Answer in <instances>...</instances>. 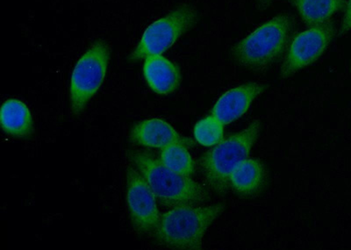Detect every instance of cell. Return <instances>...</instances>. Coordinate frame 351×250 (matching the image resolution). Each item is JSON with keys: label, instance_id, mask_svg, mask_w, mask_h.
<instances>
[{"label": "cell", "instance_id": "6da1fadb", "mask_svg": "<svg viewBox=\"0 0 351 250\" xmlns=\"http://www.w3.org/2000/svg\"><path fill=\"white\" fill-rule=\"evenodd\" d=\"M128 158L162 205L173 208L196 206L208 199V192L199 183L190 177L174 173L152 155L130 151Z\"/></svg>", "mask_w": 351, "mask_h": 250}, {"label": "cell", "instance_id": "7a4b0ae2", "mask_svg": "<svg viewBox=\"0 0 351 250\" xmlns=\"http://www.w3.org/2000/svg\"><path fill=\"white\" fill-rule=\"evenodd\" d=\"M224 209L223 204L203 208L193 205L174 208L160 214L155 230L156 238L170 249H202L206 230Z\"/></svg>", "mask_w": 351, "mask_h": 250}, {"label": "cell", "instance_id": "3957f363", "mask_svg": "<svg viewBox=\"0 0 351 250\" xmlns=\"http://www.w3.org/2000/svg\"><path fill=\"white\" fill-rule=\"evenodd\" d=\"M293 21L287 14L272 18L231 49L234 61L249 70H263L280 58L287 49Z\"/></svg>", "mask_w": 351, "mask_h": 250}, {"label": "cell", "instance_id": "277c9868", "mask_svg": "<svg viewBox=\"0 0 351 250\" xmlns=\"http://www.w3.org/2000/svg\"><path fill=\"white\" fill-rule=\"evenodd\" d=\"M262 125L254 121L245 129L222 139L215 148L204 154L199 164L210 186L223 193L230 186L233 171L247 159L254 143L258 140Z\"/></svg>", "mask_w": 351, "mask_h": 250}, {"label": "cell", "instance_id": "5b68a950", "mask_svg": "<svg viewBox=\"0 0 351 250\" xmlns=\"http://www.w3.org/2000/svg\"><path fill=\"white\" fill-rule=\"evenodd\" d=\"M110 50L103 40H98L78 61L71 81V108L74 114H80L88 102L98 92L104 81L109 62Z\"/></svg>", "mask_w": 351, "mask_h": 250}, {"label": "cell", "instance_id": "8992f818", "mask_svg": "<svg viewBox=\"0 0 351 250\" xmlns=\"http://www.w3.org/2000/svg\"><path fill=\"white\" fill-rule=\"evenodd\" d=\"M197 18V12L192 6L182 5L175 9L147 28L130 58L138 61L150 55H162L195 24Z\"/></svg>", "mask_w": 351, "mask_h": 250}, {"label": "cell", "instance_id": "52a82bcc", "mask_svg": "<svg viewBox=\"0 0 351 250\" xmlns=\"http://www.w3.org/2000/svg\"><path fill=\"white\" fill-rule=\"evenodd\" d=\"M335 33L333 24L327 23L313 27L297 36L282 65V77L293 76L298 71L317 61L327 49Z\"/></svg>", "mask_w": 351, "mask_h": 250}, {"label": "cell", "instance_id": "ba28073f", "mask_svg": "<svg viewBox=\"0 0 351 250\" xmlns=\"http://www.w3.org/2000/svg\"><path fill=\"white\" fill-rule=\"evenodd\" d=\"M156 197L142 175L133 167L127 170V202L132 224L140 234L155 232L160 214Z\"/></svg>", "mask_w": 351, "mask_h": 250}, {"label": "cell", "instance_id": "9c48e42d", "mask_svg": "<svg viewBox=\"0 0 351 250\" xmlns=\"http://www.w3.org/2000/svg\"><path fill=\"white\" fill-rule=\"evenodd\" d=\"M267 89L265 84L250 82L231 89L219 99L212 115L223 125L236 121L249 110L258 97Z\"/></svg>", "mask_w": 351, "mask_h": 250}, {"label": "cell", "instance_id": "30bf717a", "mask_svg": "<svg viewBox=\"0 0 351 250\" xmlns=\"http://www.w3.org/2000/svg\"><path fill=\"white\" fill-rule=\"evenodd\" d=\"M132 142L153 149H164L174 143L186 147L193 145L191 140L181 136L173 127L159 118L144 120L134 125L130 133Z\"/></svg>", "mask_w": 351, "mask_h": 250}, {"label": "cell", "instance_id": "8fae6325", "mask_svg": "<svg viewBox=\"0 0 351 250\" xmlns=\"http://www.w3.org/2000/svg\"><path fill=\"white\" fill-rule=\"evenodd\" d=\"M143 73L150 88L158 95H171L181 83L180 68L161 55L146 58Z\"/></svg>", "mask_w": 351, "mask_h": 250}, {"label": "cell", "instance_id": "7c38bea8", "mask_svg": "<svg viewBox=\"0 0 351 250\" xmlns=\"http://www.w3.org/2000/svg\"><path fill=\"white\" fill-rule=\"evenodd\" d=\"M268 182L267 171L261 162L246 159L231 174L230 186L241 197H256L265 189Z\"/></svg>", "mask_w": 351, "mask_h": 250}, {"label": "cell", "instance_id": "4fadbf2b", "mask_svg": "<svg viewBox=\"0 0 351 250\" xmlns=\"http://www.w3.org/2000/svg\"><path fill=\"white\" fill-rule=\"evenodd\" d=\"M0 121L3 130L16 138H29L34 134L32 115L23 102L9 99L2 105Z\"/></svg>", "mask_w": 351, "mask_h": 250}, {"label": "cell", "instance_id": "5bb4252c", "mask_svg": "<svg viewBox=\"0 0 351 250\" xmlns=\"http://www.w3.org/2000/svg\"><path fill=\"white\" fill-rule=\"evenodd\" d=\"M309 27L327 23L335 12L346 5V0H289Z\"/></svg>", "mask_w": 351, "mask_h": 250}, {"label": "cell", "instance_id": "9a60e30c", "mask_svg": "<svg viewBox=\"0 0 351 250\" xmlns=\"http://www.w3.org/2000/svg\"><path fill=\"white\" fill-rule=\"evenodd\" d=\"M160 159L166 167L174 173L191 177L194 173L195 164L188 152L187 147L180 143L169 145L162 149Z\"/></svg>", "mask_w": 351, "mask_h": 250}, {"label": "cell", "instance_id": "2e32d148", "mask_svg": "<svg viewBox=\"0 0 351 250\" xmlns=\"http://www.w3.org/2000/svg\"><path fill=\"white\" fill-rule=\"evenodd\" d=\"M224 125L214 115L199 121L194 127V136L199 145L205 147L217 145L223 139Z\"/></svg>", "mask_w": 351, "mask_h": 250}, {"label": "cell", "instance_id": "e0dca14e", "mask_svg": "<svg viewBox=\"0 0 351 250\" xmlns=\"http://www.w3.org/2000/svg\"><path fill=\"white\" fill-rule=\"evenodd\" d=\"M351 29V0L348 1L346 14H344L343 23L340 29V34H344Z\"/></svg>", "mask_w": 351, "mask_h": 250}, {"label": "cell", "instance_id": "ac0fdd59", "mask_svg": "<svg viewBox=\"0 0 351 250\" xmlns=\"http://www.w3.org/2000/svg\"><path fill=\"white\" fill-rule=\"evenodd\" d=\"M272 0H256V2H258V5L259 6V8L261 9V10H263V9H266L268 8L269 5H271Z\"/></svg>", "mask_w": 351, "mask_h": 250}, {"label": "cell", "instance_id": "d6986e66", "mask_svg": "<svg viewBox=\"0 0 351 250\" xmlns=\"http://www.w3.org/2000/svg\"><path fill=\"white\" fill-rule=\"evenodd\" d=\"M351 68V67H350Z\"/></svg>", "mask_w": 351, "mask_h": 250}]
</instances>
